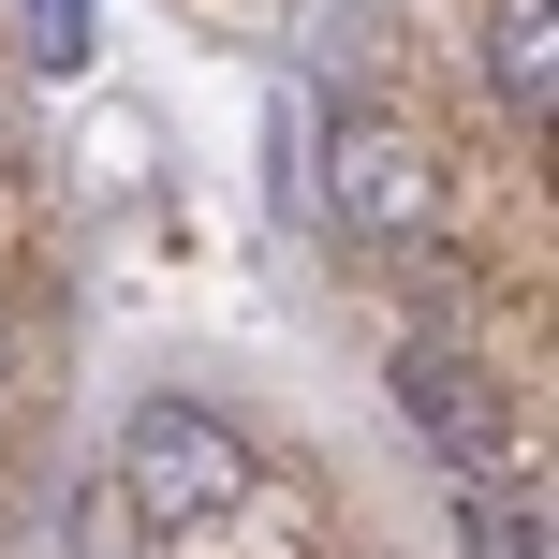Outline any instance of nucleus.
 Returning a JSON list of instances; mask_svg holds the SVG:
<instances>
[{"label": "nucleus", "mask_w": 559, "mask_h": 559, "mask_svg": "<svg viewBox=\"0 0 559 559\" xmlns=\"http://www.w3.org/2000/svg\"><path fill=\"white\" fill-rule=\"evenodd\" d=\"M251 442H236L206 397H133V427H118V515L133 531H222V515H251Z\"/></svg>", "instance_id": "f257e3e1"}, {"label": "nucleus", "mask_w": 559, "mask_h": 559, "mask_svg": "<svg viewBox=\"0 0 559 559\" xmlns=\"http://www.w3.org/2000/svg\"><path fill=\"white\" fill-rule=\"evenodd\" d=\"M309 147H324V163H309V192H324V222H338V236H368V251H413V236H442V147H427L413 118L338 104Z\"/></svg>", "instance_id": "f03ea898"}, {"label": "nucleus", "mask_w": 559, "mask_h": 559, "mask_svg": "<svg viewBox=\"0 0 559 559\" xmlns=\"http://www.w3.org/2000/svg\"><path fill=\"white\" fill-rule=\"evenodd\" d=\"M397 413H413V442L442 456L456 486H501L515 456H531V413H515V383H501V368H472L456 338H413V354H397Z\"/></svg>", "instance_id": "7ed1b4c3"}, {"label": "nucleus", "mask_w": 559, "mask_h": 559, "mask_svg": "<svg viewBox=\"0 0 559 559\" xmlns=\"http://www.w3.org/2000/svg\"><path fill=\"white\" fill-rule=\"evenodd\" d=\"M486 88L545 133V88H559V0H486Z\"/></svg>", "instance_id": "20e7f679"}, {"label": "nucleus", "mask_w": 559, "mask_h": 559, "mask_svg": "<svg viewBox=\"0 0 559 559\" xmlns=\"http://www.w3.org/2000/svg\"><path fill=\"white\" fill-rule=\"evenodd\" d=\"M456 559H545V486H456Z\"/></svg>", "instance_id": "39448f33"}, {"label": "nucleus", "mask_w": 559, "mask_h": 559, "mask_svg": "<svg viewBox=\"0 0 559 559\" xmlns=\"http://www.w3.org/2000/svg\"><path fill=\"white\" fill-rule=\"evenodd\" d=\"M15 59H29V74H59V88H74L88 59H104V0H15Z\"/></svg>", "instance_id": "423d86ee"}, {"label": "nucleus", "mask_w": 559, "mask_h": 559, "mask_svg": "<svg viewBox=\"0 0 559 559\" xmlns=\"http://www.w3.org/2000/svg\"><path fill=\"white\" fill-rule=\"evenodd\" d=\"M0 413H15V309H0Z\"/></svg>", "instance_id": "0eeeda50"}]
</instances>
